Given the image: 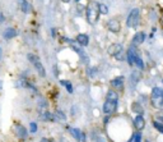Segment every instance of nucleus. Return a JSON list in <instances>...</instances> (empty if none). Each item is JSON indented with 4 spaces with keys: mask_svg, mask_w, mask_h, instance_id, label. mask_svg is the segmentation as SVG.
<instances>
[{
    "mask_svg": "<svg viewBox=\"0 0 163 142\" xmlns=\"http://www.w3.org/2000/svg\"><path fill=\"white\" fill-rule=\"evenodd\" d=\"M62 2H64V3H69V2H70V0H62Z\"/></svg>",
    "mask_w": 163,
    "mask_h": 142,
    "instance_id": "obj_31",
    "label": "nucleus"
},
{
    "mask_svg": "<svg viewBox=\"0 0 163 142\" xmlns=\"http://www.w3.org/2000/svg\"><path fill=\"white\" fill-rule=\"evenodd\" d=\"M134 142H141V133L138 132L135 136H134Z\"/></svg>",
    "mask_w": 163,
    "mask_h": 142,
    "instance_id": "obj_28",
    "label": "nucleus"
},
{
    "mask_svg": "<svg viewBox=\"0 0 163 142\" xmlns=\"http://www.w3.org/2000/svg\"><path fill=\"white\" fill-rule=\"evenodd\" d=\"M76 42L79 45H82V46H87L89 44V37L87 36L86 33H79L76 36Z\"/></svg>",
    "mask_w": 163,
    "mask_h": 142,
    "instance_id": "obj_13",
    "label": "nucleus"
},
{
    "mask_svg": "<svg viewBox=\"0 0 163 142\" xmlns=\"http://www.w3.org/2000/svg\"><path fill=\"white\" fill-rule=\"evenodd\" d=\"M20 5H22V10H23L24 13H30V12H31V5L28 4L27 2L20 3Z\"/></svg>",
    "mask_w": 163,
    "mask_h": 142,
    "instance_id": "obj_23",
    "label": "nucleus"
},
{
    "mask_svg": "<svg viewBox=\"0 0 163 142\" xmlns=\"http://www.w3.org/2000/svg\"><path fill=\"white\" fill-rule=\"evenodd\" d=\"M16 35H17L16 28L9 27V28H6V30L4 31V39H6V40H10V39H13L14 36H16Z\"/></svg>",
    "mask_w": 163,
    "mask_h": 142,
    "instance_id": "obj_16",
    "label": "nucleus"
},
{
    "mask_svg": "<svg viewBox=\"0 0 163 142\" xmlns=\"http://www.w3.org/2000/svg\"><path fill=\"white\" fill-rule=\"evenodd\" d=\"M111 83H112L113 87L122 88V86H124V77H116V78H113Z\"/></svg>",
    "mask_w": 163,
    "mask_h": 142,
    "instance_id": "obj_17",
    "label": "nucleus"
},
{
    "mask_svg": "<svg viewBox=\"0 0 163 142\" xmlns=\"http://www.w3.org/2000/svg\"><path fill=\"white\" fill-rule=\"evenodd\" d=\"M139 23V9H133L129 14V17H127L126 19V24L127 27H130V28H135Z\"/></svg>",
    "mask_w": 163,
    "mask_h": 142,
    "instance_id": "obj_4",
    "label": "nucleus"
},
{
    "mask_svg": "<svg viewBox=\"0 0 163 142\" xmlns=\"http://www.w3.org/2000/svg\"><path fill=\"white\" fill-rule=\"evenodd\" d=\"M107 27H108V30L111 32H115V33L121 30V24H120V22H119L117 19H115V18H112V19L108 21V22H107Z\"/></svg>",
    "mask_w": 163,
    "mask_h": 142,
    "instance_id": "obj_11",
    "label": "nucleus"
},
{
    "mask_svg": "<svg viewBox=\"0 0 163 142\" xmlns=\"http://www.w3.org/2000/svg\"><path fill=\"white\" fill-rule=\"evenodd\" d=\"M23 2H26V0H20V3H23Z\"/></svg>",
    "mask_w": 163,
    "mask_h": 142,
    "instance_id": "obj_33",
    "label": "nucleus"
},
{
    "mask_svg": "<svg viewBox=\"0 0 163 142\" xmlns=\"http://www.w3.org/2000/svg\"><path fill=\"white\" fill-rule=\"evenodd\" d=\"M0 88H2V82H0Z\"/></svg>",
    "mask_w": 163,
    "mask_h": 142,
    "instance_id": "obj_34",
    "label": "nucleus"
},
{
    "mask_svg": "<svg viewBox=\"0 0 163 142\" xmlns=\"http://www.w3.org/2000/svg\"><path fill=\"white\" fill-rule=\"evenodd\" d=\"M60 83L62 84V86L64 87H65L66 90H68V92H69V94H73V86H72V83H70L69 81H60Z\"/></svg>",
    "mask_w": 163,
    "mask_h": 142,
    "instance_id": "obj_21",
    "label": "nucleus"
},
{
    "mask_svg": "<svg viewBox=\"0 0 163 142\" xmlns=\"http://www.w3.org/2000/svg\"><path fill=\"white\" fill-rule=\"evenodd\" d=\"M69 132L70 134L76 140V141H79V142H86V134H84L80 129H78V128H69Z\"/></svg>",
    "mask_w": 163,
    "mask_h": 142,
    "instance_id": "obj_8",
    "label": "nucleus"
},
{
    "mask_svg": "<svg viewBox=\"0 0 163 142\" xmlns=\"http://www.w3.org/2000/svg\"><path fill=\"white\" fill-rule=\"evenodd\" d=\"M93 141L94 142H107L106 137L101 133H97V136H96V133H93Z\"/></svg>",
    "mask_w": 163,
    "mask_h": 142,
    "instance_id": "obj_20",
    "label": "nucleus"
},
{
    "mask_svg": "<svg viewBox=\"0 0 163 142\" xmlns=\"http://www.w3.org/2000/svg\"><path fill=\"white\" fill-rule=\"evenodd\" d=\"M135 64L138 65L139 69H144V63H143V60H141V58L139 55H136V58H135Z\"/></svg>",
    "mask_w": 163,
    "mask_h": 142,
    "instance_id": "obj_22",
    "label": "nucleus"
},
{
    "mask_svg": "<svg viewBox=\"0 0 163 142\" xmlns=\"http://www.w3.org/2000/svg\"><path fill=\"white\" fill-rule=\"evenodd\" d=\"M54 120H55V122H56V120H58V122H65L66 117H65V114H64L61 110H56L55 114H54Z\"/></svg>",
    "mask_w": 163,
    "mask_h": 142,
    "instance_id": "obj_18",
    "label": "nucleus"
},
{
    "mask_svg": "<svg viewBox=\"0 0 163 142\" xmlns=\"http://www.w3.org/2000/svg\"><path fill=\"white\" fill-rule=\"evenodd\" d=\"M155 118L159 120V123H163V110H159L157 114H155Z\"/></svg>",
    "mask_w": 163,
    "mask_h": 142,
    "instance_id": "obj_26",
    "label": "nucleus"
},
{
    "mask_svg": "<svg viewBox=\"0 0 163 142\" xmlns=\"http://www.w3.org/2000/svg\"><path fill=\"white\" fill-rule=\"evenodd\" d=\"M117 105H119V103H112V101L106 100L105 104H103L102 110H103V113L106 115H111V114H113V113L117 110Z\"/></svg>",
    "mask_w": 163,
    "mask_h": 142,
    "instance_id": "obj_6",
    "label": "nucleus"
},
{
    "mask_svg": "<svg viewBox=\"0 0 163 142\" xmlns=\"http://www.w3.org/2000/svg\"><path fill=\"white\" fill-rule=\"evenodd\" d=\"M106 100L107 101H112V103H119V95L116 91L113 90H110L107 92V95H106Z\"/></svg>",
    "mask_w": 163,
    "mask_h": 142,
    "instance_id": "obj_14",
    "label": "nucleus"
},
{
    "mask_svg": "<svg viewBox=\"0 0 163 142\" xmlns=\"http://www.w3.org/2000/svg\"><path fill=\"white\" fill-rule=\"evenodd\" d=\"M27 58H28V60H30L32 64L34 65V68H36V70H37V73H38L41 77H45V76H46V70H45L44 65H42V63L40 62V58H38L37 55H34V54H28Z\"/></svg>",
    "mask_w": 163,
    "mask_h": 142,
    "instance_id": "obj_3",
    "label": "nucleus"
},
{
    "mask_svg": "<svg viewBox=\"0 0 163 142\" xmlns=\"http://www.w3.org/2000/svg\"><path fill=\"white\" fill-rule=\"evenodd\" d=\"M100 13L101 14H107L108 13V8L105 4H100Z\"/></svg>",
    "mask_w": 163,
    "mask_h": 142,
    "instance_id": "obj_25",
    "label": "nucleus"
},
{
    "mask_svg": "<svg viewBox=\"0 0 163 142\" xmlns=\"http://www.w3.org/2000/svg\"><path fill=\"white\" fill-rule=\"evenodd\" d=\"M41 142H54V141H51V140H47V138H42V140H41Z\"/></svg>",
    "mask_w": 163,
    "mask_h": 142,
    "instance_id": "obj_29",
    "label": "nucleus"
},
{
    "mask_svg": "<svg viewBox=\"0 0 163 142\" xmlns=\"http://www.w3.org/2000/svg\"><path fill=\"white\" fill-rule=\"evenodd\" d=\"M131 109H133V111H135L138 115H141L144 113V110H143V108L140 106V104H138V103H134L133 105H131Z\"/></svg>",
    "mask_w": 163,
    "mask_h": 142,
    "instance_id": "obj_19",
    "label": "nucleus"
},
{
    "mask_svg": "<svg viewBox=\"0 0 163 142\" xmlns=\"http://www.w3.org/2000/svg\"><path fill=\"white\" fill-rule=\"evenodd\" d=\"M144 40H145V33L144 32H138V33L134 35V37H133V45L136 46V45L143 44Z\"/></svg>",
    "mask_w": 163,
    "mask_h": 142,
    "instance_id": "obj_12",
    "label": "nucleus"
},
{
    "mask_svg": "<svg viewBox=\"0 0 163 142\" xmlns=\"http://www.w3.org/2000/svg\"><path fill=\"white\" fill-rule=\"evenodd\" d=\"M152 105L155 109L163 108V90L159 87H154L152 90Z\"/></svg>",
    "mask_w": 163,
    "mask_h": 142,
    "instance_id": "obj_2",
    "label": "nucleus"
},
{
    "mask_svg": "<svg viewBox=\"0 0 163 142\" xmlns=\"http://www.w3.org/2000/svg\"><path fill=\"white\" fill-rule=\"evenodd\" d=\"M134 127H135V129L138 132L143 131L144 127H145V120L143 118V115H136L135 118H134Z\"/></svg>",
    "mask_w": 163,
    "mask_h": 142,
    "instance_id": "obj_10",
    "label": "nucleus"
},
{
    "mask_svg": "<svg viewBox=\"0 0 163 142\" xmlns=\"http://www.w3.org/2000/svg\"><path fill=\"white\" fill-rule=\"evenodd\" d=\"M40 118L41 120H44V122H52L54 120V114H51L50 111H41V114H40Z\"/></svg>",
    "mask_w": 163,
    "mask_h": 142,
    "instance_id": "obj_15",
    "label": "nucleus"
},
{
    "mask_svg": "<svg viewBox=\"0 0 163 142\" xmlns=\"http://www.w3.org/2000/svg\"><path fill=\"white\" fill-rule=\"evenodd\" d=\"M121 53H122V45L121 44H113L108 47V54L112 56H116L119 60H122Z\"/></svg>",
    "mask_w": 163,
    "mask_h": 142,
    "instance_id": "obj_5",
    "label": "nucleus"
},
{
    "mask_svg": "<svg viewBox=\"0 0 163 142\" xmlns=\"http://www.w3.org/2000/svg\"><path fill=\"white\" fill-rule=\"evenodd\" d=\"M14 132H16L17 137L19 140H26L27 138V129L22 124H14Z\"/></svg>",
    "mask_w": 163,
    "mask_h": 142,
    "instance_id": "obj_9",
    "label": "nucleus"
},
{
    "mask_svg": "<svg viewBox=\"0 0 163 142\" xmlns=\"http://www.w3.org/2000/svg\"><path fill=\"white\" fill-rule=\"evenodd\" d=\"M0 59H2V49H0Z\"/></svg>",
    "mask_w": 163,
    "mask_h": 142,
    "instance_id": "obj_32",
    "label": "nucleus"
},
{
    "mask_svg": "<svg viewBox=\"0 0 163 142\" xmlns=\"http://www.w3.org/2000/svg\"><path fill=\"white\" fill-rule=\"evenodd\" d=\"M153 125H154V128L157 129L158 132H161V133H163V123H159V122H153Z\"/></svg>",
    "mask_w": 163,
    "mask_h": 142,
    "instance_id": "obj_24",
    "label": "nucleus"
},
{
    "mask_svg": "<svg viewBox=\"0 0 163 142\" xmlns=\"http://www.w3.org/2000/svg\"><path fill=\"white\" fill-rule=\"evenodd\" d=\"M136 55H138V53H136L135 46H131V47L127 49L126 60H127V63H129L130 65H134V64H135V58H136Z\"/></svg>",
    "mask_w": 163,
    "mask_h": 142,
    "instance_id": "obj_7",
    "label": "nucleus"
},
{
    "mask_svg": "<svg viewBox=\"0 0 163 142\" xmlns=\"http://www.w3.org/2000/svg\"><path fill=\"white\" fill-rule=\"evenodd\" d=\"M87 22L89 24H94L98 21V16H100V4L94 0L88 3L87 5Z\"/></svg>",
    "mask_w": 163,
    "mask_h": 142,
    "instance_id": "obj_1",
    "label": "nucleus"
},
{
    "mask_svg": "<svg viewBox=\"0 0 163 142\" xmlns=\"http://www.w3.org/2000/svg\"><path fill=\"white\" fill-rule=\"evenodd\" d=\"M30 131H31L32 133H36V132H37V124L34 123V122H32V123L30 124Z\"/></svg>",
    "mask_w": 163,
    "mask_h": 142,
    "instance_id": "obj_27",
    "label": "nucleus"
},
{
    "mask_svg": "<svg viewBox=\"0 0 163 142\" xmlns=\"http://www.w3.org/2000/svg\"><path fill=\"white\" fill-rule=\"evenodd\" d=\"M3 19H4V17H3V14H0V22H3Z\"/></svg>",
    "mask_w": 163,
    "mask_h": 142,
    "instance_id": "obj_30",
    "label": "nucleus"
},
{
    "mask_svg": "<svg viewBox=\"0 0 163 142\" xmlns=\"http://www.w3.org/2000/svg\"><path fill=\"white\" fill-rule=\"evenodd\" d=\"M79 2H80V0H76V3H79Z\"/></svg>",
    "mask_w": 163,
    "mask_h": 142,
    "instance_id": "obj_35",
    "label": "nucleus"
}]
</instances>
